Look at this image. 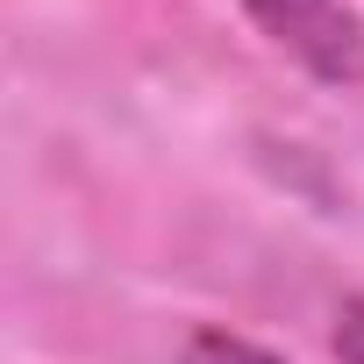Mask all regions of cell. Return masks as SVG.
<instances>
[{
    "instance_id": "6da1fadb",
    "label": "cell",
    "mask_w": 364,
    "mask_h": 364,
    "mask_svg": "<svg viewBox=\"0 0 364 364\" xmlns=\"http://www.w3.org/2000/svg\"><path fill=\"white\" fill-rule=\"evenodd\" d=\"M236 8L321 86H364V15L350 0H236Z\"/></svg>"
},
{
    "instance_id": "7a4b0ae2",
    "label": "cell",
    "mask_w": 364,
    "mask_h": 364,
    "mask_svg": "<svg viewBox=\"0 0 364 364\" xmlns=\"http://www.w3.org/2000/svg\"><path fill=\"white\" fill-rule=\"evenodd\" d=\"M178 364H286V357H272L264 343L229 336V328H193L186 350H178Z\"/></svg>"
},
{
    "instance_id": "3957f363",
    "label": "cell",
    "mask_w": 364,
    "mask_h": 364,
    "mask_svg": "<svg viewBox=\"0 0 364 364\" xmlns=\"http://www.w3.org/2000/svg\"><path fill=\"white\" fill-rule=\"evenodd\" d=\"M336 357L343 364H364V300H350L336 314Z\"/></svg>"
}]
</instances>
